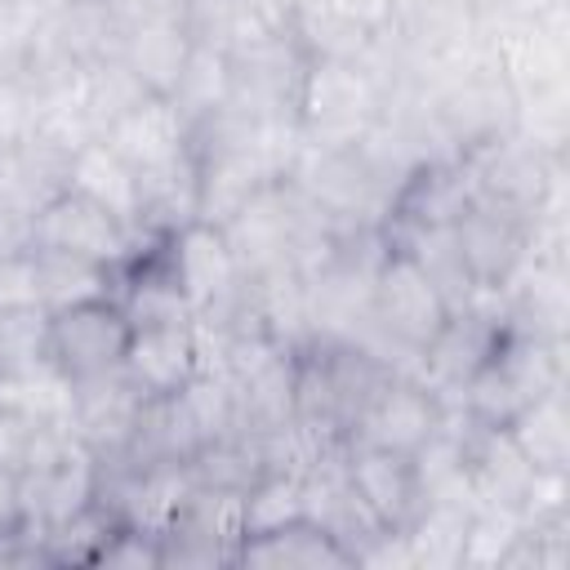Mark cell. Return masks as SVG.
Returning <instances> with one entry per match:
<instances>
[{"mask_svg":"<svg viewBox=\"0 0 570 570\" xmlns=\"http://www.w3.org/2000/svg\"><path fill=\"white\" fill-rule=\"evenodd\" d=\"M450 312L454 307L445 303L441 285L423 272V263L405 245H387V254L379 258L374 281H370V330L361 334V343H370L379 356H387L401 370L396 356L405 352L419 361L423 347L450 321Z\"/></svg>","mask_w":570,"mask_h":570,"instance_id":"1","label":"cell"},{"mask_svg":"<svg viewBox=\"0 0 570 570\" xmlns=\"http://www.w3.org/2000/svg\"><path fill=\"white\" fill-rule=\"evenodd\" d=\"M98 566L156 570V566H165V543H160V534H151V530H138V525H120V530L111 534V543L102 548Z\"/></svg>","mask_w":570,"mask_h":570,"instance_id":"21","label":"cell"},{"mask_svg":"<svg viewBox=\"0 0 570 570\" xmlns=\"http://www.w3.org/2000/svg\"><path fill=\"white\" fill-rule=\"evenodd\" d=\"M169 102L183 111V120L196 129L205 125L209 116H218L227 102H232V58L227 49H214V45H196Z\"/></svg>","mask_w":570,"mask_h":570,"instance_id":"14","label":"cell"},{"mask_svg":"<svg viewBox=\"0 0 570 570\" xmlns=\"http://www.w3.org/2000/svg\"><path fill=\"white\" fill-rule=\"evenodd\" d=\"M116 530H120V521L94 499L85 512L45 530V566H98V557Z\"/></svg>","mask_w":570,"mask_h":570,"instance_id":"17","label":"cell"},{"mask_svg":"<svg viewBox=\"0 0 570 570\" xmlns=\"http://www.w3.org/2000/svg\"><path fill=\"white\" fill-rule=\"evenodd\" d=\"M27 436H31V428H27L22 419H13L9 410H0V468H4V472H18V468H22Z\"/></svg>","mask_w":570,"mask_h":570,"instance_id":"24","label":"cell"},{"mask_svg":"<svg viewBox=\"0 0 570 570\" xmlns=\"http://www.w3.org/2000/svg\"><path fill=\"white\" fill-rule=\"evenodd\" d=\"M196 40L191 31L183 27V18H151V22H134V27H120V45H116V58L134 71V80L156 94V98H169L187 58H191Z\"/></svg>","mask_w":570,"mask_h":570,"instance_id":"11","label":"cell"},{"mask_svg":"<svg viewBox=\"0 0 570 570\" xmlns=\"http://www.w3.org/2000/svg\"><path fill=\"white\" fill-rule=\"evenodd\" d=\"M236 566H285V570H330V566H356L352 548L330 534L325 525L298 517L289 525L245 534L236 543Z\"/></svg>","mask_w":570,"mask_h":570,"instance_id":"12","label":"cell"},{"mask_svg":"<svg viewBox=\"0 0 570 570\" xmlns=\"http://www.w3.org/2000/svg\"><path fill=\"white\" fill-rule=\"evenodd\" d=\"M31 254H36V281H40V307L45 312L116 294V272H107L89 258L53 254V249H31Z\"/></svg>","mask_w":570,"mask_h":570,"instance_id":"16","label":"cell"},{"mask_svg":"<svg viewBox=\"0 0 570 570\" xmlns=\"http://www.w3.org/2000/svg\"><path fill=\"white\" fill-rule=\"evenodd\" d=\"M67 187L98 200L102 209H111L120 223H129L138 232V218H142V183L138 174L102 142V138H89L80 142L71 156H67Z\"/></svg>","mask_w":570,"mask_h":570,"instance_id":"13","label":"cell"},{"mask_svg":"<svg viewBox=\"0 0 570 570\" xmlns=\"http://www.w3.org/2000/svg\"><path fill=\"white\" fill-rule=\"evenodd\" d=\"M36 129V94L22 71H0V147L31 138Z\"/></svg>","mask_w":570,"mask_h":570,"instance_id":"20","label":"cell"},{"mask_svg":"<svg viewBox=\"0 0 570 570\" xmlns=\"http://www.w3.org/2000/svg\"><path fill=\"white\" fill-rule=\"evenodd\" d=\"M120 370L142 396H178L205 370V347H200L196 321L183 316V321L134 325Z\"/></svg>","mask_w":570,"mask_h":570,"instance_id":"8","label":"cell"},{"mask_svg":"<svg viewBox=\"0 0 570 570\" xmlns=\"http://www.w3.org/2000/svg\"><path fill=\"white\" fill-rule=\"evenodd\" d=\"M138 178L178 169L183 160H191V125L183 120V111L169 98H138L129 111H120L102 134H98Z\"/></svg>","mask_w":570,"mask_h":570,"instance_id":"7","label":"cell"},{"mask_svg":"<svg viewBox=\"0 0 570 570\" xmlns=\"http://www.w3.org/2000/svg\"><path fill=\"white\" fill-rule=\"evenodd\" d=\"M45 343H49V312L45 307L0 312V374H13V370L45 361Z\"/></svg>","mask_w":570,"mask_h":570,"instance_id":"19","label":"cell"},{"mask_svg":"<svg viewBox=\"0 0 570 570\" xmlns=\"http://www.w3.org/2000/svg\"><path fill=\"white\" fill-rule=\"evenodd\" d=\"M441 423H445V396L419 374H392L370 396V405L356 414L347 441L414 454L419 445H428L436 436Z\"/></svg>","mask_w":570,"mask_h":570,"instance_id":"5","label":"cell"},{"mask_svg":"<svg viewBox=\"0 0 570 570\" xmlns=\"http://www.w3.org/2000/svg\"><path fill=\"white\" fill-rule=\"evenodd\" d=\"M142 245L147 240L129 223H120L111 209H102L98 200H89L71 187H62L58 196H49L36 209V249L76 254V258H89L116 276L134 263V254Z\"/></svg>","mask_w":570,"mask_h":570,"instance_id":"2","label":"cell"},{"mask_svg":"<svg viewBox=\"0 0 570 570\" xmlns=\"http://www.w3.org/2000/svg\"><path fill=\"white\" fill-rule=\"evenodd\" d=\"M36 249V214L0 196V258H18Z\"/></svg>","mask_w":570,"mask_h":570,"instance_id":"23","label":"cell"},{"mask_svg":"<svg viewBox=\"0 0 570 570\" xmlns=\"http://www.w3.org/2000/svg\"><path fill=\"white\" fill-rule=\"evenodd\" d=\"M129 312L116 294L107 298H89V303H71V307H58L49 312V343H45V356L71 379H98V374H111L120 370L125 361V347H129Z\"/></svg>","mask_w":570,"mask_h":570,"instance_id":"3","label":"cell"},{"mask_svg":"<svg viewBox=\"0 0 570 570\" xmlns=\"http://www.w3.org/2000/svg\"><path fill=\"white\" fill-rule=\"evenodd\" d=\"M18 499H22V517L31 525L49 530V525L85 512L98 499V459L80 441H71L62 459L18 472Z\"/></svg>","mask_w":570,"mask_h":570,"instance_id":"10","label":"cell"},{"mask_svg":"<svg viewBox=\"0 0 570 570\" xmlns=\"http://www.w3.org/2000/svg\"><path fill=\"white\" fill-rule=\"evenodd\" d=\"M245 503V534H263L276 525H289L303 517V472L263 468L254 485L240 494Z\"/></svg>","mask_w":570,"mask_h":570,"instance_id":"18","label":"cell"},{"mask_svg":"<svg viewBox=\"0 0 570 570\" xmlns=\"http://www.w3.org/2000/svg\"><path fill=\"white\" fill-rule=\"evenodd\" d=\"M13 307H40L36 254L0 258V312H13Z\"/></svg>","mask_w":570,"mask_h":570,"instance_id":"22","label":"cell"},{"mask_svg":"<svg viewBox=\"0 0 570 570\" xmlns=\"http://www.w3.org/2000/svg\"><path fill=\"white\" fill-rule=\"evenodd\" d=\"M343 476L356 494V503L370 512V521L379 530H405L419 521L428 494H423V481L414 472V459L410 454H396V450H379V445H352L343 450Z\"/></svg>","mask_w":570,"mask_h":570,"instance_id":"6","label":"cell"},{"mask_svg":"<svg viewBox=\"0 0 570 570\" xmlns=\"http://www.w3.org/2000/svg\"><path fill=\"white\" fill-rule=\"evenodd\" d=\"M450 236H454L459 263L476 289H503L525 267V258L534 249V223H525L521 214H512L503 205L476 200V196L450 223Z\"/></svg>","mask_w":570,"mask_h":570,"instance_id":"4","label":"cell"},{"mask_svg":"<svg viewBox=\"0 0 570 570\" xmlns=\"http://www.w3.org/2000/svg\"><path fill=\"white\" fill-rule=\"evenodd\" d=\"M566 423H570L566 419V396L557 387V392L539 396L534 405H525L508 432L521 445V454L534 463V472L566 476V459H570V428Z\"/></svg>","mask_w":570,"mask_h":570,"instance_id":"15","label":"cell"},{"mask_svg":"<svg viewBox=\"0 0 570 570\" xmlns=\"http://www.w3.org/2000/svg\"><path fill=\"white\" fill-rule=\"evenodd\" d=\"M142 405H147V396L125 379V370L80 379L76 383V410H71V436L98 463H116V459H125V450L134 441Z\"/></svg>","mask_w":570,"mask_h":570,"instance_id":"9","label":"cell"}]
</instances>
